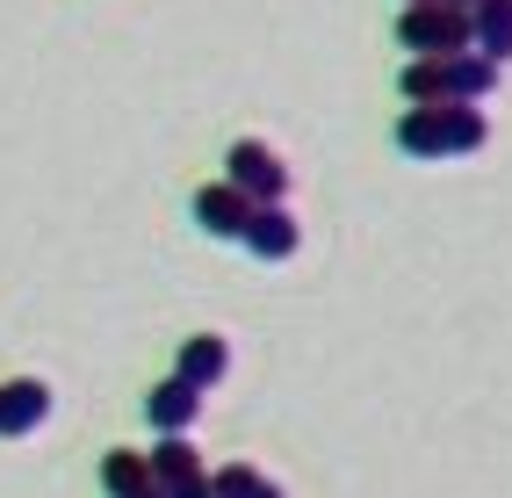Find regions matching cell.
I'll use <instances>...</instances> for the list:
<instances>
[{
  "mask_svg": "<svg viewBox=\"0 0 512 498\" xmlns=\"http://www.w3.org/2000/svg\"><path fill=\"white\" fill-rule=\"evenodd\" d=\"M238 246H246L253 260H289V253L303 246V231H296V217H289L282 203H260V210L246 217V239H238Z\"/></svg>",
  "mask_w": 512,
  "mask_h": 498,
  "instance_id": "7",
  "label": "cell"
},
{
  "mask_svg": "<svg viewBox=\"0 0 512 498\" xmlns=\"http://www.w3.org/2000/svg\"><path fill=\"white\" fill-rule=\"evenodd\" d=\"M210 498H282V484H267L253 462H224L210 470Z\"/></svg>",
  "mask_w": 512,
  "mask_h": 498,
  "instance_id": "13",
  "label": "cell"
},
{
  "mask_svg": "<svg viewBox=\"0 0 512 498\" xmlns=\"http://www.w3.org/2000/svg\"><path fill=\"white\" fill-rule=\"evenodd\" d=\"M166 498H210V470L188 477V484H166Z\"/></svg>",
  "mask_w": 512,
  "mask_h": 498,
  "instance_id": "14",
  "label": "cell"
},
{
  "mask_svg": "<svg viewBox=\"0 0 512 498\" xmlns=\"http://www.w3.org/2000/svg\"><path fill=\"white\" fill-rule=\"evenodd\" d=\"M195 412H202V390H188L181 376L152 383V397H145V419L159 426V434H188V426H195Z\"/></svg>",
  "mask_w": 512,
  "mask_h": 498,
  "instance_id": "8",
  "label": "cell"
},
{
  "mask_svg": "<svg viewBox=\"0 0 512 498\" xmlns=\"http://www.w3.org/2000/svg\"><path fill=\"white\" fill-rule=\"evenodd\" d=\"M440 8H476V0H440Z\"/></svg>",
  "mask_w": 512,
  "mask_h": 498,
  "instance_id": "15",
  "label": "cell"
},
{
  "mask_svg": "<svg viewBox=\"0 0 512 498\" xmlns=\"http://www.w3.org/2000/svg\"><path fill=\"white\" fill-rule=\"evenodd\" d=\"M246 217H253V203L231 181H202L195 188V224L210 231V239H246Z\"/></svg>",
  "mask_w": 512,
  "mask_h": 498,
  "instance_id": "6",
  "label": "cell"
},
{
  "mask_svg": "<svg viewBox=\"0 0 512 498\" xmlns=\"http://www.w3.org/2000/svg\"><path fill=\"white\" fill-rule=\"evenodd\" d=\"M224 181H231V188L260 210V203H282V195H289V166H282V152H275V145L238 138V145L224 152Z\"/></svg>",
  "mask_w": 512,
  "mask_h": 498,
  "instance_id": "4",
  "label": "cell"
},
{
  "mask_svg": "<svg viewBox=\"0 0 512 498\" xmlns=\"http://www.w3.org/2000/svg\"><path fill=\"white\" fill-rule=\"evenodd\" d=\"M397 44L412 51V58H455V51H476L469 8H440V0H426V8H404V15H397Z\"/></svg>",
  "mask_w": 512,
  "mask_h": 498,
  "instance_id": "3",
  "label": "cell"
},
{
  "mask_svg": "<svg viewBox=\"0 0 512 498\" xmlns=\"http://www.w3.org/2000/svg\"><path fill=\"white\" fill-rule=\"evenodd\" d=\"M145 462H152V484H159V491H166V484L202 477V455H195V441H188V434H159V448H152Z\"/></svg>",
  "mask_w": 512,
  "mask_h": 498,
  "instance_id": "12",
  "label": "cell"
},
{
  "mask_svg": "<svg viewBox=\"0 0 512 498\" xmlns=\"http://www.w3.org/2000/svg\"><path fill=\"white\" fill-rule=\"evenodd\" d=\"M491 138V123L476 102H448V109H404L397 116V152L412 159H462Z\"/></svg>",
  "mask_w": 512,
  "mask_h": 498,
  "instance_id": "2",
  "label": "cell"
},
{
  "mask_svg": "<svg viewBox=\"0 0 512 498\" xmlns=\"http://www.w3.org/2000/svg\"><path fill=\"white\" fill-rule=\"evenodd\" d=\"M404 8H426V0H404Z\"/></svg>",
  "mask_w": 512,
  "mask_h": 498,
  "instance_id": "16",
  "label": "cell"
},
{
  "mask_svg": "<svg viewBox=\"0 0 512 498\" xmlns=\"http://www.w3.org/2000/svg\"><path fill=\"white\" fill-rule=\"evenodd\" d=\"M224 369H231V347L217 340V332H195V340H181V383L188 390H217L224 383Z\"/></svg>",
  "mask_w": 512,
  "mask_h": 498,
  "instance_id": "9",
  "label": "cell"
},
{
  "mask_svg": "<svg viewBox=\"0 0 512 498\" xmlns=\"http://www.w3.org/2000/svg\"><path fill=\"white\" fill-rule=\"evenodd\" d=\"M404 102L412 109H448V102H484L498 87V65L484 51H455V58H412L404 65Z\"/></svg>",
  "mask_w": 512,
  "mask_h": 498,
  "instance_id": "1",
  "label": "cell"
},
{
  "mask_svg": "<svg viewBox=\"0 0 512 498\" xmlns=\"http://www.w3.org/2000/svg\"><path fill=\"white\" fill-rule=\"evenodd\" d=\"M44 419H51V383H37V376H15V383H0V434H8V441L37 434Z\"/></svg>",
  "mask_w": 512,
  "mask_h": 498,
  "instance_id": "5",
  "label": "cell"
},
{
  "mask_svg": "<svg viewBox=\"0 0 512 498\" xmlns=\"http://www.w3.org/2000/svg\"><path fill=\"white\" fill-rule=\"evenodd\" d=\"M101 484H109V498H166L152 484V462L138 448H109V455H101Z\"/></svg>",
  "mask_w": 512,
  "mask_h": 498,
  "instance_id": "10",
  "label": "cell"
},
{
  "mask_svg": "<svg viewBox=\"0 0 512 498\" xmlns=\"http://www.w3.org/2000/svg\"><path fill=\"white\" fill-rule=\"evenodd\" d=\"M469 29H476V51H484L491 65L512 58V0H476V8H469Z\"/></svg>",
  "mask_w": 512,
  "mask_h": 498,
  "instance_id": "11",
  "label": "cell"
}]
</instances>
